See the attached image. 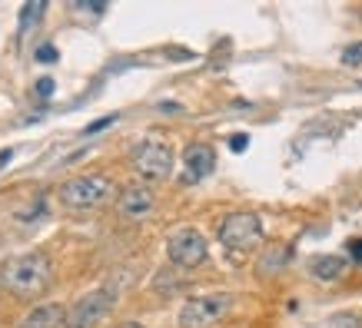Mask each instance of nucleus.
Here are the masks:
<instances>
[{"instance_id": "nucleus-1", "label": "nucleus", "mask_w": 362, "mask_h": 328, "mask_svg": "<svg viewBox=\"0 0 362 328\" xmlns=\"http://www.w3.org/2000/svg\"><path fill=\"white\" fill-rule=\"evenodd\" d=\"M50 279H54V265L47 259V252H40V249L13 255L11 262L0 269L4 288L17 298H37L40 292H47Z\"/></svg>"}, {"instance_id": "nucleus-2", "label": "nucleus", "mask_w": 362, "mask_h": 328, "mask_svg": "<svg viewBox=\"0 0 362 328\" xmlns=\"http://www.w3.org/2000/svg\"><path fill=\"white\" fill-rule=\"evenodd\" d=\"M113 196V183L107 179V176H77V179H70V183H64L60 186V193H57V199H60V206L74 209V212H87V209H97L103 206V202H110Z\"/></svg>"}, {"instance_id": "nucleus-3", "label": "nucleus", "mask_w": 362, "mask_h": 328, "mask_svg": "<svg viewBox=\"0 0 362 328\" xmlns=\"http://www.w3.org/2000/svg\"><path fill=\"white\" fill-rule=\"evenodd\" d=\"M220 245L230 252H250L263 242V222L256 212H230L220 222Z\"/></svg>"}, {"instance_id": "nucleus-4", "label": "nucleus", "mask_w": 362, "mask_h": 328, "mask_svg": "<svg viewBox=\"0 0 362 328\" xmlns=\"http://www.w3.org/2000/svg\"><path fill=\"white\" fill-rule=\"evenodd\" d=\"M113 305H117V292H110V288H93V292H87L83 298H77L74 305L66 308L64 328H93V325H100V322L113 312Z\"/></svg>"}, {"instance_id": "nucleus-5", "label": "nucleus", "mask_w": 362, "mask_h": 328, "mask_svg": "<svg viewBox=\"0 0 362 328\" xmlns=\"http://www.w3.org/2000/svg\"><path fill=\"white\" fill-rule=\"evenodd\" d=\"M130 163L143 179L160 183V179H170V173H173V150H170L163 140H143L140 146L133 150Z\"/></svg>"}, {"instance_id": "nucleus-6", "label": "nucleus", "mask_w": 362, "mask_h": 328, "mask_svg": "<svg viewBox=\"0 0 362 328\" xmlns=\"http://www.w3.org/2000/svg\"><path fill=\"white\" fill-rule=\"evenodd\" d=\"M230 312V296H197L180 308V328H213Z\"/></svg>"}, {"instance_id": "nucleus-7", "label": "nucleus", "mask_w": 362, "mask_h": 328, "mask_svg": "<svg viewBox=\"0 0 362 328\" xmlns=\"http://www.w3.org/2000/svg\"><path fill=\"white\" fill-rule=\"evenodd\" d=\"M206 239H203V232L199 229H176L170 239H166V255H170V262L180 265V269H193L206 259Z\"/></svg>"}, {"instance_id": "nucleus-8", "label": "nucleus", "mask_w": 362, "mask_h": 328, "mask_svg": "<svg viewBox=\"0 0 362 328\" xmlns=\"http://www.w3.org/2000/svg\"><path fill=\"white\" fill-rule=\"evenodd\" d=\"M153 206H156V196L146 186H136V183L123 189L120 199H117V212L127 222H143V219L153 212Z\"/></svg>"}, {"instance_id": "nucleus-9", "label": "nucleus", "mask_w": 362, "mask_h": 328, "mask_svg": "<svg viewBox=\"0 0 362 328\" xmlns=\"http://www.w3.org/2000/svg\"><path fill=\"white\" fill-rule=\"evenodd\" d=\"M183 166H187V173H183V183H199V179H206L213 169H216V153H213V146L206 142H193L187 146V153H183Z\"/></svg>"}, {"instance_id": "nucleus-10", "label": "nucleus", "mask_w": 362, "mask_h": 328, "mask_svg": "<svg viewBox=\"0 0 362 328\" xmlns=\"http://www.w3.org/2000/svg\"><path fill=\"white\" fill-rule=\"evenodd\" d=\"M64 322H66V308L57 305V302H47V305L30 308L17 328H60Z\"/></svg>"}, {"instance_id": "nucleus-11", "label": "nucleus", "mask_w": 362, "mask_h": 328, "mask_svg": "<svg viewBox=\"0 0 362 328\" xmlns=\"http://www.w3.org/2000/svg\"><path fill=\"white\" fill-rule=\"evenodd\" d=\"M309 272L316 275V279H322V282H336L346 272V259L342 255H316L309 262Z\"/></svg>"}, {"instance_id": "nucleus-12", "label": "nucleus", "mask_w": 362, "mask_h": 328, "mask_svg": "<svg viewBox=\"0 0 362 328\" xmlns=\"http://www.w3.org/2000/svg\"><path fill=\"white\" fill-rule=\"evenodd\" d=\"M44 11H47V4H23L21 7V37L27 30H33V23L44 17Z\"/></svg>"}, {"instance_id": "nucleus-13", "label": "nucleus", "mask_w": 362, "mask_h": 328, "mask_svg": "<svg viewBox=\"0 0 362 328\" xmlns=\"http://www.w3.org/2000/svg\"><path fill=\"white\" fill-rule=\"evenodd\" d=\"M329 328H362V315H352V312H339V315L329 318Z\"/></svg>"}, {"instance_id": "nucleus-14", "label": "nucleus", "mask_w": 362, "mask_h": 328, "mask_svg": "<svg viewBox=\"0 0 362 328\" xmlns=\"http://www.w3.org/2000/svg\"><path fill=\"white\" fill-rule=\"evenodd\" d=\"M342 63L346 66H359L362 63V40L359 44H349L346 50H342Z\"/></svg>"}, {"instance_id": "nucleus-15", "label": "nucleus", "mask_w": 362, "mask_h": 328, "mask_svg": "<svg viewBox=\"0 0 362 328\" xmlns=\"http://www.w3.org/2000/svg\"><path fill=\"white\" fill-rule=\"evenodd\" d=\"M33 56H37L40 63H57V47H54V44H40Z\"/></svg>"}, {"instance_id": "nucleus-16", "label": "nucleus", "mask_w": 362, "mask_h": 328, "mask_svg": "<svg viewBox=\"0 0 362 328\" xmlns=\"http://www.w3.org/2000/svg\"><path fill=\"white\" fill-rule=\"evenodd\" d=\"M113 123H117V113H110V116H100V120H93V123H90V126H87V130H83V133H87V136H93V133L107 130V126H113Z\"/></svg>"}, {"instance_id": "nucleus-17", "label": "nucleus", "mask_w": 362, "mask_h": 328, "mask_svg": "<svg viewBox=\"0 0 362 328\" xmlns=\"http://www.w3.org/2000/svg\"><path fill=\"white\" fill-rule=\"evenodd\" d=\"M33 93H37L40 99H47L50 93H54V77H40L37 80V87H33Z\"/></svg>"}, {"instance_id": "nucleus-18", "label": "nucleus", "mask_w": 362, "mask_h": 328, "mask_svg": "<svg viewBox=\"0 0 362 328\" xmlns=\"http://www.w3.org/2000/svg\"><path fill=\"white\" fill-rule=\"evenodd\" d=\"M246 146H250V140H246V136H233V140H230V150H233V153H243Z\"/></svg>"}, {"instance_id": "nucleus-19", "label": "nucleus", "mask_w": 362, "mask_h": 328, "mask_svg": "<svg viewBox=\"0 0 362 328\" xmlns=\"http://www.w3.org/2000/svg\"><path fill=\"white\" fill-rule=\"evenodd\" d=\"M349 255H352V259H356V262H362V239L349 242Z\"/></svg>"}, {"instance_id": "nucleus-20", "label": "nucleus", "mask_w": 362, "mask_h": 328, "mask_svg": "<svg viewBox=\"0 0 362 328\" xmlns=\"http://www.w3.org/2000/svg\"><path fill=\"white\" fill-rule=\"evenodd\" d=\"M11 156H13V150H0V169L11 163Z\"/></svg>"}, {"instance_id": "nucleus-21", "label": "nucleus", "mask_w": 362, "mask_h": 328, "mask_svg": "<svg viewBox=\"0 0 362 328\" xmlns=\"http://www.w3.org/2000/svg\"><path fill=\"white\" fill-rule=\"evenodd\" d=\"M117 328H143L140 322H123V325H117Z\"/></svg>"}, {"instance_id": "nucleus-22", "label": "nucleus", "mask_w": 362, "mask_h": 328, "mask_svg": "<svg viewBox=\"0 0 362 328\" xmlns=\"http://www.w3.org/2000/svg\"><path fill=\"white\" fill-rule=\"evenodd\" d=\"M0 285H4V282H0Z\"/></svg>"}]
</instances>
